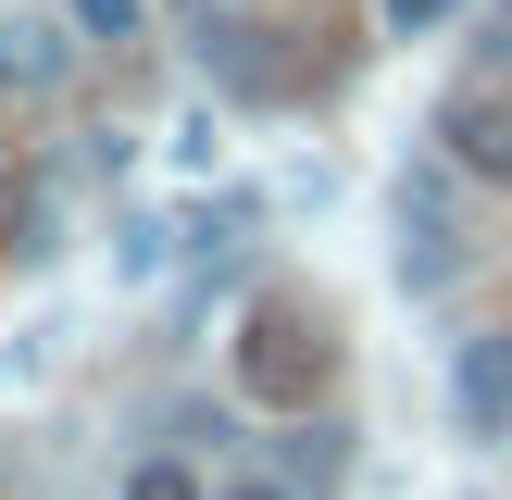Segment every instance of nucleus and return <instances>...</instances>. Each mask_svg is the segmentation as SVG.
<instances>
[{"label": "nucleus", "instance_id": "obj_1", "mask_svg": "<svg viewBox=\"0 0 512 500\" xmlns=\"http://www.w3.org/2000/svg\"><path fill=\"white\" fill-rule=\"evenodd\" d=\"M238 388L263 400L275 425L338 400V338H325V313H313L300 288H263V300L238 313Z\"/></svg>", "mask_w": 512, "mask_h": 500}, {"label": "nucleus", "instance_id": "obj_2", "mask_svg": "<svg viewBox=\"0 0 512 500\" xmlns=\"http://www.w3.org/2000/svg\"><path fill=\"white\" fill-rule=\"evenodd\" d=\"M463 263V225H450V163H413L400 175V288H450Z\"/></svg>", "mask_w": 512, "mask_h": 500}, {"label": "nucleus", "instance_id": "obj_3", "mask_svg": "<svg viewBox=\"0 0 512 500\" xmlns=\"http://www.w3.org/2000/svg\"><path fill=\"white\" fill-rule=\"evenodd\" d=\"M438 150H450V175H475V188H512V88H450Z\"/></svg>", "mask_w": 512, "mask_h": 500}, {"label": "nucleus", "instance_id": "obj_4", "mask_svg": "<svg viewBox=\"0 0 512 500\" xmlns=\"http://www.w3.org/2000/svg\"><path fill=\"white\" fill-rule=\"evenodd\" d=\"M450 425L463 438H512V325L450 350Z\"/></svg>", "mask_w": 512, "mask_h": 500}, {"label": "nucleus", "instance_id": "obj_5", "mask_svg": "<svg viewBox=\"0 0 512 500\" xmlns=\"http://www.w3.org/2000/svg\"><path fill=\"white\" fill-rule=\"evenodd\" d=\"M263 463H275L288 500H325V488L350 475V425H338V413H288V425L263 438Z\"/></svg>", "mask_w": 512, "mask_h": 500}, {"label": "nucleus", "instance_id": "obj_6", "mask_svg": "<svg viewBox=\"0 0 512 500\" xmlns=\"http://www.w3.org/2000/svg\"><path fill=\"white\" fill-rule=\"evenodd\" d=\"M75 75V25H50V13H0V88L13 100H50Z\"/></svg>", "mask_w": 512, "mask_h": 500}, {"label": "nucleus", "instance_id": "obj_7", "mask_svg": "<svg viewBox=\"0 0 512 500\" xmlns=\"http://www.w3.org/2000/svg\"><path fill=\"white\" fill-rule=\"evenodd\" d=\"M63 25H75L88 50H138V38H150V0H63Z\"/></svg>", "mask_w": 512, "mask_h": 500}, {"label": "nucleus", "instance_id": "obj_8", "mask_svg": "<svg viewBox=\"0 0 512 500\" xmlns=\"http://www.w3.org/2000/svg\"><path fill=\"white\" fill-rule=\"evenodd\" d=\"M25 225H38V163L25 138H0V250H25Z\"/></svg>", "mask_w": 512, "mask_h": 500}, {"label": "nucleus", "instance_id": "obj_9", "mask_svg": "<svg viewBox=\"0 0 512 500\" xmlns=\"http://www.w3.org/2000/svg\"><path fill=\"white\" fill-rule=\"evenodd\" d=\"M125 500H213V488H200L188 450H138V463H125Z\"/></svg>", "mask_w": 512, "mask_h": 500}, {"label": "nucleus", "instance_id": "obj_10", "mask_svg": "<svg viewBox=\"0 0 512 500\" xmlns=\"http://www.w3.org/2000/svg\"><path fill=\"white\" fill-rule=\"evenodd\" d=\"M450 13H463V0H375V25H388V38H438Z\"/></svg>", "mask_w": 512, "mask_h": 500}, {"label": "nucleus", "instance_id": "obj_11", "mask_svg": "<svg viewBox=\"0 0 512 500\" xmlns=\"http://www.w3.org/2000/svg\"><path fill=\"white\" fill-rule=\"evenodd\" d=\"M213 500H288V488H275V475H250V488H213Z\"/></svg>", "mask_w": 512, "mask_h": 500}]
</instances>
